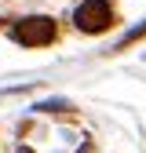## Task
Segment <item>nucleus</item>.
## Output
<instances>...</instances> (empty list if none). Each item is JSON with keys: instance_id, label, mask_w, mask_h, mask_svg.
Returning <instances> with one entry per match:
<instances>
[{"instance_id": "obj_1", "label": "nucleus", "mask_w": 146, "mask_h": 153, "mask_svg": "<svg viewBox=\"0 0 146 153\" xmlns=\"http://www.w3.org/2000/svg\"><path fill=\"white\" fill-rule=\"evenodd\" d=\"M55 36H59V29H55V22L48 15H26L11 26V40L22 48H48Z\"/></svg>"}, {"instance_id": "obj_3", "label": "nucleus", "mask_w": 146, "mask_h": 153, "mask_svg": "<svg viewBox=\"0 0 146 153\" xmlns=\"http://www.w3.org/2000/svg\"><path fill=\"white\" fill-rule=\"evenodd\" d=\"M15 153H33V149H26V146H22V149H15Z\"/></svg>"}, {"instance_id": "obj_2", "label": "nucleus", "mask_w": 146, "mask_h": 153, "mask_svg": "<svg viewBox=\"0 0 146 153\" xmlns=\"http://www.w3.org/2000/svg\"><path fill=\"white\" fill-rule=\"evenodd\" d=\"M73 26L80 33H106L113 26V7L110 0H84V4L73 11Z\"/></svg>"}]
</instances>
